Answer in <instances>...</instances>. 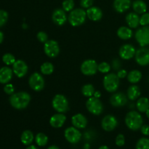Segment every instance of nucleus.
I'll use <instances>...</instances> for the list:
<instances>
[{"label":"nucleus","mask_w":149,"mask_h":149,"mask_svg":"<svg viewBox=\"0 0 149 149\" xmlns=\"http://www.w3.org/2000/svg\"><path fill=\"white\" fill-rule=\"evenodd\" d=\"M95 88L93 87V84H84L82 87H81V92L82 93V95L84 96L87 97H93V95H94L95 93Z\"/></svg>","instance_id":"2f4dec72"},{"label":"nucleus","mask_w":149,"mask_h":149,"mask_svg":"<svg viewBox=\"0 0 149 149\" xmlns=\"http://www.w3.org/2000/svg\"><path fill=\"white\" fill-rule=\"evenodd\" d=\"M71 122L73 126L77 129H84L87 127V119L81 113H77L71 118Z\"/></svg>","instance_id":"6ab92c4d"},{"label":"nucleus","mask_w":149,"mask_h":149,"mask_svg":"<svg viewBox=\"0 0 149 149\" xmlns=\"http://www.w3.org/2000/svg\"><path fill=\"white\" fill-rule=\"evenodd\" d=\"M146 115L147 117H148V119H149V109H148V110H147L146 111Z\"/></svg>","instance_id":"603ef678"},{"label":"nucleus","mask_w":149,"mask_h":149,"mask_svg":"<svg viewBox=\"0 0 149 149\" xmlns=\"http://www.w3.org/2000/svg\"><path fill=\"white\" fill-rule=\"evenodd\" d=\"M125 124L130 130L137 131L141 128L143 123L142 116L135 111H131L125 116Z\"/></svg>","instance_id":"f03ea898"},{"label":"nucleus","mask_w":149,"mask_h":149,"mask_svg":"<svg viewBox=\"0 0 149 149\" xmlns=\"http://www.w3.org/2000/svg\"><path fill=\"white\" fill-rule=\"evenodd\" d=\"M135 61L137 63L142 66H145L149 64V49L142 47L136 50L135 55Z\"/></svg>","instance_id":"f8f14e48"},{"label":"nucleus","mask_w":149,"mask_h":149,"mask_svg":"<svg viewBox=\"0 0 149 149\" xmlns=\"http://www.w3.org/2000/svg\"><path fill=\"white\" fill-rule=\"evenodd\" d=\"M26 149H39L37 147H36L35 146L33 145H30V146H28V147Z\"/></svg>","instance_id":"09e8293b"},{"label":"nucleus","mask_w":149,"mask_h":149,"mask_svg":"<svg viewBox=\"0 0 149 149\" xmlns=\"http://www.w3.org/2000/svg\"><path fill=\"white\" fill-rule=\"evenodd\" d=\"M141 131L142 132L143 135H146V136H148L149 135V125H144L141 127Z\"/></svg>","instance_id":"37998d69"},{"label":"nucleus","mask_w":149,"mask_h":149,"mask_svg":"<svg viewBox=\"0 0 149 149\" xmlns=\"http://www.w3.org/2000/svg\"><path fill=\"white\" fill-rule=\"evenodd\" d=\"M103 87L109 93H114L118 90L119 86V78L117 74L111 73L107 74L103 78Z\"/></svg>","instance_id":"20e7f679"},{"label":"nucleus","mask_w":149,"mask_h":149,"mask_svg":"<svg viewBox=\"0 0 149 149\" xmlns=\"http://www.w3.org/2000/svg\"><path fill=\"white\" fill-rule=\"evenodd\" d=\"M66 121V116L62 113L54 114L49 119V125L54 128H61Z\"/></svg>","instance_id":"a211bd4d"},{"label":"nucleus","mask_w":149,"mask_h":149,"mask_svg":"<svg viewBox=\"0 0 149 149\" xmlns=\"http://www.w3.org/2000/svg\"><path fill=\"white\" fill-rule=\"evenodd\" d=\"M75 3L74 0H64L62 3L63 10L65 12H71L74 10Z\"/></svg>","instance_id":"f704fd0d"},{"label":"nucleus","mask_w":149,"mask_h":149,"mask_svg":"<svg viewBox=\"0 0 149 149\" xmlns=\"http://www.w3.org/2000/svg\"><path fill=\"white\" fill-rule=\"evenodd\" d=\"M98 149H109V148L107 146H101L100 147H99Z\"/></svg>","instance_id":"3c124183"},{"label":"nucleus","mask_w":149,"mask_h":149,"mask_svg":"<svg viewBox=\"0 0 149 149\" xmlns=\"http://www.w3.org/2000/svg\"><path fill=\"white\" fill-rule=\"evenodd\" d=\"M118 121L113 115H106L103 118L101 122V127L106 132L113 131L117 127Z\"/></svg>","instance_id":"ddd939ff"},{"label":"nucleus","mask_w":149,"mask_h":149,"mask_svg":"<svg viewBox=\"0 0 149 149\" xmlns=\"http://www.w3.org/2000/svg\"><path fill=\"white\" fill-rule=\"evenodd\" d=\"M127 72L126 70L125 69H120L119 70L117 73V76L119 79H124L126 77H127Z\"/></svg>","instance_id":"a18cd8bd"},{"label":"nucleus","mask_w":149,"mask_h":149,"mask_svg":"<svg viewBox=\"0 0 149 149\" xmlns=\"http://www.w3.org/2000/svg\"><path fill=\"white\" fill-rule=\"evenodd\" d=\"M67 15L63 9H56L52 14V20L57 26H63L67 20Z\"/></svg>","instance_id":"f3484780"},{"label":"nucleus","mask_w":149,"mask_h":149,"mask_svg":"<svg viewBox=\"0 0 149 149\" xmlns=\"http://www.w3.org/2000/svg\"><path fill=\"white\" fill-rule=\"evenodd\" d=\"M117 36L121 39L127 40L132 37L133 32H132L131 28L127 27V26H121L117 30Z\"/></svg>","instance_id":"b1692460"},{"label":"nucleus","mask_w":149,"mask_h":149,"mask_svg":"<svg viewBox=\"0 0 149 149\" xmlns=\"http://www.w3.org/2000/svg\"><path fill=\"white\" fill-rule=\"evenodd\" d=\"M136 149H149V139L142 138L138 141L136 143Z\"/></svg>","instance_id":"473e14b6"},{"label":"nucleus","mask_w":149,"mask_h":149,"mask_svg":"<svg viewBox=\"0 0 149 149\" xmlns=\"http://www.w3.org/2000/svg\"><path fill=\"white\" fill-rule=\"evenodd\" d=\"M3 40H4V34H3L2 32L0 31V44L3 42Z\"/></svg>","instance_id":"de8ad7c7"},{"label":"nucleus","mask_w":149,"mask_h":149,"mask_svg":"<svg viewBox=\"0 0 149 149\" xmlns=\"http://www.w3.org/2000/svg\"><path fill=\"white\" fill-rule=\"evenodd\" d=\"M135 37L138 43L141 47L149 45V26H143L138 29L135 34Z\"/></svg>","instance_id":"9d476101"},{"label":"nucleus","mask_w":149,"mask_h":149,"mask_svg":"<svg viewBox=\"0 0 149 149\" xmlns=\"http://www.w3.org/2000/svg\"><path fill=\"white\" fill-rule=\"evenodd\" d=\"M40 71L44 75H50L54 71V65L49 62H45L42 64Z\"/></svg>","instance_id":"7c9ffc66"},{"label":"nucleus","mask_w":149,"mask_h":149,"mask_svg":"<svg viewBox=\"0 0 149 149\" xmlns=\"http://www.w3.org/2000/svg\"><path fill=\"white\" fill-rule=\"evenodd\" d=\"M140 25L146 26L149 25V13H145L140 17Z\"/></svg>","instance_id":"4c0bfd02"},{"label":"nucleus","mask_w":149,"mask_h":149,"mask_svg":"<svg viewBox=\"0 0 149 149\" xmlns=\"http://www.w3.org/2000/svg\"><path fill=\"white\" fill-rule=\"evenodd\" d=\"M93 96L95 97H97V98H100V96H101V93H100V91H95Z\"/></svg>","instance_id":"49530a36"},{"label":"nucleus","mask_w":149,"mask_h":149,"mask_svg":"<svg viewBox=\"0 0 149 149\" xmlns=\"http://www.w3.org/2000/svg\"><path fill=\"white\" fill-rule=\"evenodd\" d=\"M115 143H116V145L117 146H123L125 143V136H124V135H122V134H119V135L116 136V140H115Z\"/></svg>","instance_id":"ea45409f"},{"label":"nucleus","mask_w":149,"mask_h":149,"mask_svg":"<svg viewBox=\"0 0 149 149\" xmlns=\"http://www.w3.org/2000/svg\"><path fill=\"white\" fill-rule=\"evenodd\" d=\"M35 142L38 146L44 147L48 143V137L45 133L39 132L35 136Z\"/></svg>","instance_id":"c756f323"},{"label":"nucleus","mask_w":149,"mask_h":149,"mask_svg":"<svg viewBox=\"0 0 149 149\" xmlns=\"http://www.w3.org/2000/svg\"><path fill=\"white\" fill-rule=\"evenodd\" d=\"M31 101V95L26 92H18L12 95L10 97V103L14 109L17 110L24 109L29 106Z\"/></svg>","instance_id":"f257e3e1"},{"label":"nucleus","mask_w":149,"mask_h":149,"mask_svg":"<svg viewBox=\"0 0 149 149\" xmlns=\"http://www.w3.org/2000/svg\"><path fill=\"white\" fill-rule=\"evenodd\" d=\"M13 71L7 66L2 67L0 68V83L7 84L13 78Z\"/></svg>","instance_id":"4be33fe9"},{"label":"nucleus","mask_w":149,"mask_h":149,"mask_svg":"<svg viewBox=\"0 0 149 149\" xmlns=\"http://www.w3.org/2000/svg\"><path fill=\"white\" fill-rule=\"evenodd\" d=\"M132 9L137 14H143L147 11V4L143 0H135L132 4Z\"/></svg>","instance_id":"393cba45"},{"label":"nucleus","mask_w":149,"mask_h":149,"mask_svg":"<svg viewBox=\"0 0 149 149\" xmlns=\"http://www.w3.org/2000/svg\"><path fill=\"white\" fill-rule=\"evenodd\" d=\"M126 23L128 27L131 29H136L140 25V17L136 13H130L126 16Z\"/></svg>","instance_id":"5701e85b"},{"label":"nucleus","mask_w":149,"mask_h":149,"mask_svg":"<svg viewBox=\"0 0 149 149\" xmlns=\"http://www.w3.org/2000/svg\"><path fill=\"white\" fill-rule=\"evenodd\" d=\"M44 51L47 56L49 58H56L60 52V47L58 42L53 39L48 40L44 45Z\"/></svg>","instance_id":"1a4fd4ad"},{"label":"nucleus","mask_w":149,"mask_h":149,"mask_svg":"<svg viewBox=\"0 0 149 149\" xmlns=\"http://www.w3.org/2000/svg\"><path fill=\"white\" fill-rule=\"evenodd\" d=\"M37 39L42 43H45L48 41V36L45 31H39L38 32L37 35H36Z\"/></svg>","instance_id":"58836bf2"},{"label":"nucleus","mask_w":149,"mask_h":149,"mask_svg":"<svg viewBox=\"0 0 149 149\" xmlns=\"http://www.w3.org/2000/svg\"><path fill=\"white\" fill-rule=\"evenodd\" d=\"M29 84L33 91L40 92L45 87V79L42 74L38 72H35L32 74L29 77Z\"/></svg>","instance_id":"0eeeda50"},{"label":"nucleus","mask_w":149,"mask_h":149,"mask_svg":"<svg viewBox=\"0 0 149 149\" xmlns=\"http://www.w3.org/2000/svg\"><path fill=\"white\" fill-rule=\"evenodd\" d=\"M135 48L130 44H126V45H122L120 47L119 51V56L123 60H130L135 56Z\"/></svg>","instance_id":"2eb2a0df"},{"label":"nucleus","mask_w":149,"mask_h":149,"mask_svg":"<svg viewBox=\"0 0 149 149\" xmlns=\"http://www.w3.org/2000/svg\"><path fill=\"white\" fill-rule=\"evenodd\" d=\"M128 97L122 93H116L111 97L110 103L114 107H122L127 103Z\"/></svg>","instance_id":"dca6fc26"},{"label":"nucleus","mask_w":149,"mask_h":149,"mask_svg":"<svg viewBox=\"0 0 149 149\" xmlns=\"http://www.w3.org/2000/svg\"><path fill=\"white\" fill-rule=\"evenodd\" d=\"M4 91L6 94L10 95H12L13 94H14L15 92V87L13 86V84H6L5 86L4 87Z\"/></svg>","instance_id":"a19ab883"},{"label":"nucleus","mask_w":149,"mask_h":149,"mask_svg":"<svg viewBox=\"0 0 149 149\" xmlns=\"http://www.w3.org/2000/svg\"><path fill=\"white\" fill-rule=\"evenodd\" d=\"M8 13L5 10H0V27L4 26L8 20Z\"/></svg>","instance_id":"e433bc0d"},{"label":"nucleus","mask_w":149,"mask_h":149,"mask_svg":"<svg viewBox=\"0 0 149 149\" xmlns=\"http://www.w3.org/2000/svg\"><path fill=\"white\" fill-rule=\"evenodd\" d=\"M137 109L141 113H146L149 109V100L147 97H140L136 103Z\"/></svg>","instance_id":"cd10ccee"},{"label":"nucleus","mask_w":149,"mask_h":149,"mask_svg":"<svg viewBox=\"0 0 149 149\" xmlns=\"http://www.w3.org/2000/svg\"><path fill=\"white\" fill-rule=\"evenodd\" d=\"M97 70L102 74H108L111 70V65L106 62H102L98 64Z\"/></svg>","instance_id":"c9c22d12"},{"label":"nucleus","mask_w":149,"mask_h":149,"mask_svg":"<svg viewBox=\"0 0 149 149\" xmlns=\"http://www.w3.org/2000/svg\"><path fill=\"white\" fill-rule=\"evenodd\" d=\"M131 4V0H114L113 5L117 13H123L129 10Z\"/></svg>","instance_id":"aec40b11"},{"label":"nucleus","mask_w":149,"mask_h":149,"mask_svg":"<svg viewBox=\"0 0 149 149\" xmlns=\"http://www.w3.org/2000/svg\"><path fill=\"white\" fill-rule=\"evenodd\" d=\"M112 66L114 70H119L121 68V62L118 59H114L112 61Z\"/></svg>","instance_id":"c03bdc74"},{"label":"nucleus","mask_w":149,"mask_h":149,"mask_svg":"<svg viewBox=\"0 0 149 149\" xmlns=\"http://www.w3.org/2000/svg\"><path fill=\"white\" fill-rule=\"evenodd\" d=\"M142 74L138 70H132L127 74V80L132 84H135L141 81Z\"/></svg>","instance_id":"c85d7f7f"},{"label":"nucleus","mask_w":149,"mask_h":149,"mask_svg":"<svg viewBox=\"0 0 149 149\" xmlns=\"http://www.w3.org/2000/svg\"><path fill=\"white\" fill-rule=\"evenodd\" d=\"M34 135L30 130L23 131L20 136V141L25 146H30L34 140Z\"/></svg>","instance_id":"bb28decb"},{"label":"nucleus","mask_w":149,"mask_h":149,"mask_svg":"<svg viewBox=\"0 0 149 149\" xmlns=\"http://www.w3.org/2000/svg\"><path fill=\"white\" fill-rule=\"evenodd\" d=\"M141 95V90L137 85H131L127 89V96L130 100H135Z\"/></svg>","instance_id":"a878e982"},{"label":"nucleus","mask_w":149,"mask_h":149,"mask_svg":"<svg viewBox=\"0 0 149 149\" xmlns=\"http://www.w3.org/2000/svg\"><path fill=\"white\" fill-rule=\"evenodd\" d=\"M93 0H81L80 1V5L83 7V8L88 9L90 7H93Z\"/></svg>","instance_id":"79ce46f5"},{"label":"nucleus","mask_w":149,"mask_h":149,"mask_svg":"<svg viewBox=\"0 0 149 149\" xmlns=\"http://www.w3.org/2000/svg\"><path fill=\"white\" fill-rule=\"evenodd\" d=\"M87 18V12L81 8L74 9L70 12L68 17V22L74 27L79 26L85 22Z\"/></svg>","instance_id":"7ed1b4c3"},{"label":"nucleus","mask_w":149,"mask_h":149,"mask_svg":"<svg viewBox=\"0 0 149 149\" xmlns=\"http://www.w3.org/2000/svg\"><path fill=\"white\" fill-rule=\"evenodd\" d=\"M2 61L4 64L7 65H13L14 63L15 62L16 60L14 55L11 53H6L3 55Z\"/></svg>","instance_id":"72a5a7b5"},{"label":"nucleus","mask_w":149,"mask_h":149,"mask_svg":"<svg viewBox=\"0 0 149 149\" xmlns=\"http://www.w3.org/2000/svg\"><path fill=\"white\" fill-rule=\"evenodd\" d=\"M86 12H87V17L93 21H98L103 17V12L97 7H90Z\"/></svg>","instance_id":"412c9836"},{"label":"nucleus","mask_w":149,"mask_h":149,"mask_svg":"<svg viewBox=\"0 0 149 149\" xmlns=\"http://www.w3.org/2000/svg\"><path fill=\"white\" fill-rule=\"evenodd\" d=\"M64 136L68 143L76 144L79 142L81 138V134L79 129L75 127H70L65 129L64 132Z\"/></svg>","instance_id":"9b49d317"},{"label":"nucleus","mask_w":149,"mask_h":149,"mask_svg":"<svg viewBox=\"0 0 149 149\" xmlns=\"http://www.w3.org/2000/svg\"><path fill=\"white\" fill-rule=\"evenodd\" d=\"M47 149H60L58 148V146H50L49 147H48Z\"/></svg>","instance_id":"8fccbe9b"},{"label":"nucleus","mask_w":149,"mask_h":149,"mask_svg":"<svg viewBox=\"0 0 149 149\" xmlns=\"http://www.w3.org/2000/svg\"><path fill=\"white\" fill-rule=\"evenodd\" d=\"M28 65L22 60H17L13 65V71L15 75L18 78H22L27 74Z\"/></svg>","instance_id":"4468645a"},{"label":"nucleus","mask_w":149,"mask_h":149,"mask_svg":"<svg viewBox=\"0 0 149 149\" xmlns=\"http://www.w3.org/2000/svg\"><path fill=\"white\" fill-rule=\"evenodd\" d=\"M86 107L88 111L92 114L100 115L103 111V105L99 98L94 97H90L87 99L86 102Z\"/></svg>","instance_id":"423d86ee"},{"label":"nucleus","mask_w":149,"mask_h":149,"mask_svg":"<svg viewBox=\"0 0 149 149\" xmlns=\"http://www.w3.org/2000/svg\"><path fill=\"white\" fill-rule=\"evenodd\" d=\"M98 64L95 60H86L81 63L80 69L81 72L85 76H93L97 73Z\"/></svg>","instance_id":"6e6552de"},{"label":"nucleus","mask_w":149,"mask_h":149,"mask_svg":"<svg viewBox=\"0 0 149 149\" xmlns=\"http://www.w3.org/2000/svg\"><path fill=\"white\" fill-rule=\"evenodd\" d=\"M52 106L58 113H62L68 111L69 108L68 99L63 95L61 94H58L54 96L52 100Z\"/></svg>","instance_id":"39448f33"}]
</instances>
